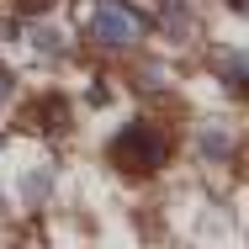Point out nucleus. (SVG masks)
Wrapping results in <instances>:
<instances>
[{
    "label": "nucleus",
    "mask_w": 249,
    "mask_h": 249,
    "mask_svg": "<svg viewBox=\"0 0 249 249\" xmlns=\"http://www.w3.org/2000/svg\"><path fill=\"white\" fill-rule=\"evenodd\" d=\"M85 32H90V43H101V48H133V43L149 32V21H143V11H133L127 0H90Z\"/></svg>",
    "instance_id": "obj_1"
},
{
    "label": "nucleus",
    "mask_w": 249,
    "mask_h": 249,
    "mask_svg": "<svg viewBox=\"0 0 249 249\" xmlns=\"http://www.w3.org/2000/svg\"><path fill=\"white\" fill-rule=\"evenodd\" d=\"M48 191V175H27V196H43Z\"/></svg>",
    "instance_id": "obj_3"
},
{
    "label": "nucleus",
    "mask_w": 249,
    "mask_h": 249,
    "mask_svg": "<svg viewBox=\"0 0 249 249\" xmlns=\"http://www.w3.org/2000/svg\"><path fill=\"white\" fill-rule=\"evenodd\" d=\"M111 159L117 164H127V170H154L159 159H164V138L154 133V127H127V133H117L111 138Z\"/></svg>",
    "instance_id": "obj_2"
},
{
    "label": "nucleus",
    "mask_w": 249,
    "mask_h": 249,
    "mask_svg": "<svg viewBox=\"0 0 249 249\" xmlns=\"http://www.w3.org/2000/svg\"><path fill=\"white\" fill-rule=\"evenodd\" d=\"M16 5H27V11H43V5H48V0H16Z\"/></svg>",
    "instance_id": "obj_5"
},
{
    "label": "nucleus",
    "mask_w": 249,
    "mask_h": 249,
    "mask_svg": "<svg viewBox=\"0 0 249 249\" xmlns=\"http://www.w3.org/2000/svg\"><path fill=\"white\" fill-rule=\"evenodd\" d=\"M11 96V69H5V64H0V101Z\"/></svg>",
    "instance_id": "obj_4"
}]
</instances>
